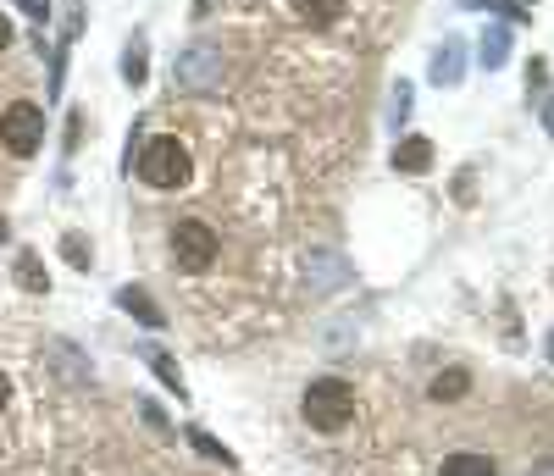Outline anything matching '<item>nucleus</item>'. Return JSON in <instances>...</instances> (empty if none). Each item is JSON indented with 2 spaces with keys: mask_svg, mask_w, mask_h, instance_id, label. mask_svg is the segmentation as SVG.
<instances>
[{
  "mask_svg": "<svg viewBox=\"0 0 554 476\" xmlns=\"http://www.w3.org/2000/svg\"><path fill=\"white\" fill-rule=\"evenodd\" d=\"M300 410L316 432H344L355 421V388L344 377H316L311 388H305Z\"/></svg>",
  "mask_w": 554,
  "mask_h": 476,
  "instance_id": "1",
  "label": "nucleus"
},
{
  "mask_svg": "<svg viewBox=\"0 0 554 476\" xmlns=\"http://www.w3.org/2000/svg\"><path fill=\"white\" fill-rule=\"evenodd\" d=\"M139 178L150 183V189H183L189 183V150H183L178 139H150L145 150H139Z\"/></svg>",
  "mask_w": 554,
  "mask_h": 476,
  "instance_id": "2",
  "label": "nucleus"
},
{
  "mask_svg": "<svg viewBox=\"0 0 554 476\" xmlns=\"http://www.w3.org/2000/svg\"><path fill=\"white\" fill-rule=\"evenodd\" d=\"M172 78H178V89H217L228 78V61H222L217 45H189L172 61Z\"/></svg>",
  "mask_w": 554,
  "mask_h": 476,
  "instance_id": "3",
  "label": "nucleus"
},
{
  "mask_svg": "<svg viewBox=\"0 0 554 476\" xmlns=\"http://www.w3.org/2000/svg\"><path fill=\"white\" fill-rule=\"evenodd\" d=\"M0 139H6V150H12V155H34L39 139H45V111H39L34 100L6 106V111H0Z\"/></svg>",
  "mask_w": 554,
  "mask_h": 476,
  "instance_id": "4",
  "label": "nucleus"
},
{
  "mask_svg": "<svg viewBox=\"0 0 554 476\" xmlns=\"http://www.w3.org/2000/svg\"><path fill=\"white\" fill-rule=\"evenodd\" d=\"M172 255H178V266H189V272H205V266L217 261V233L205 222H178L172 227Z\"/></svg>",
  "mask_w": 554,
  "mask_h": 476,
  "instance_id": "5",
  "label": "nucleus"
},
{
  "mask_svg": "<svg viewBox=\"0 0 554 476\" xmlns=\"http://www.w3.org/2000/svg\"><path fill=\"white\" fill-rule=\"evenodd\" d=\"M350 277L355 272H350V261H344L338 250H311V255H305V283H311L316 294H338Z\"/></svg>",
  "mask_w": 554,
  "mask_h": 476,
  "instance_id": "6",
  "label": "nucleus"
},
{
  "mask_svg": "<svg viewBox=\"0 0 554 476\" xmlns=\"http://www.w3.org/2000/svg\"><path fill=\"white\" fill-rule=\"evenodd\" d=\"M427 78H433L438 89H455L460 78H466V45H460V39H444L438 56H433V67H427Z\"/></svg>",
  "mask_w": 554,
  "mask_h": 476,
  "instance_id": "7",
  "label": "nucleus"
},
{
  "mask_svg": "<svg viewBox=\"0 0 554 476\" xmlns=\"http://www.w3.org/2000/svg\"><path fill=\"white\" fill-rule=\"evenodd\" d=\"M394 167L399 172H427V167H433V139H422V133L399 139L394 144Z\"/></svg>",
  "mask_w": 554,
  "mask_h": 476,
  "instance_id": "8",
  "label": "nucleus"
},
{
  "mask_svg": "<svg viewBox=\"0 0 554 476\" xmlns=\"http://www.w3.org/2000/svg\"><path fill=\"white\" fill-rule=\"evenodd\" d=\"M289 6H294V17L311 23V28H327V23L344 17V0H289Z\"/></svg>",
  "mask_w": 554,
  "mask_h": 476,
  "instance_id": "9",
  "label": "nucleus"
},
{
  "mask_svg": "<svg viewBox=\"0 0 554 476\" xmlns=\"http://www.w3.org/2000/svg\"><path fill=\"white\" fill-rule=\"evenodd\" d=\"M117 305H122V310H133V316H139V322H145V327H167V316H161V305L145 294V288H122V294H117Z\"/></svg>",
  "mask_w": 554,
  "mask_h": 476,
  "instance_id": "10",
  "label": "nucleus"
},
{
  "mask_svg": "<svg viewBox=\"0 0 554 476\" xmlns=\"http://www.w3.org/2000/svg\"><path fill=\"white\" fill-rule=\"evenodd\" d=\"M505 61H510V28H499V23H494L488 34H482V67L499 72Z\"/></svg>",
  "mask_w": 554,
  "mask_h": 476,
  "instance_id": "11",
  "label": "nucleus"
},
{
  "mask_svg": "<svg viewBox=\"0 0 554 476\" xmlns=\"http://www.w3.org/2000/svg\"><path fill=\"white\" fill-rule=\"evenodd\" d=\"M444 476H499V465L488 460V454H449Z\"/></svg>",
  "mask_w": 554,
  "mask_h": 476,
  "instance_id": "12",
  "label": "nucleus"
},
{
  "mask_svg": "<svg viewBox=\"0 0 554 476\" xmlns=\"http://www.w3.org/2000/svg\"><path fill=\"white\" fill-rule=\"evenodd\" d=\"M17 283H23L28 288V294H45V266H39V255L34 250H23V255H17Z\"/></svg>",
  "mask_w": 554,
  "mask_h": 476,
  "instance_id": "13",
  "label": "nucleus"
},
{
  "mask_svg": "<svg viewBox=\"0 0 554 476\" xmlns=\"http://www.w3.org/2000/svg\"><path fill=\"white\" fill-rule=\"evenodd\" d=\"M466 388H471L466 371H444V377H433V388H427V393H433L438 405H449V399H466Z\"/></svg>",
  "mask_w": 554,
  "mask_h": 476,
  "instance_id": "14",
  "label": "nucleus"
},
{
  "mask_svg": "<svg viewBox=\"0 0 554 476\" xmlns=\"http://www.w3.org/2000/svg\"><path fill=\"white\" fill-rule=\"evenodd\" d=\"M122 78H128L133 89H145V78H150V67H145V39H133V45H128V56H122Z\"/></svg>",
  "mask_w": 554,
  "mask_h": 476,
  "instance_id": "15",
  "label": "nucleus"
},
{
  "mask_svg": "<svg viewBox=\"0 0 554 476\" xmlns=\"http://www.w3.org/2000/svg\"><path fill=\"white\" fill-rule=\"evenodd\" d=\"M145 360H150V366H156V377H161V382H167V388H178V393H183V377H178V360H172V355H161V349H145Z\"/></svg>",
  "mask_w": 554,
  "mask_h": 476,
  "instance_id": "16",
  "label": "nucleus"
},
{
  "mask_svg": "<svg viewBox=\"0 0 554 476\" xmlns=\"http://www.w3.org/2000/svg\"><path fill=\"white\" fill-rule=\"evenodd\" d=\"M189 443H194V449H200V454H205V460H222V465H233V454H228V449H222V443H217V438H211V432H189Z\"/></svg>",
  "mask_w": 554,
  "mask_h": 476,
  "instance_id": "17",
  "label": "nucleus"
},
{
  "mask_svg": "<svg viewBox=\"0 0 554 476\" xmlns=\"http://www.w3.org/2000/svg\"><path fill=\"white\" fill-rule=\"evenodd\" d=\"M405 117H410V84L399 78V84H394V106H388V128H399Z\"/></svg>",
  "mask_w": 554,
  "mask_h": 476,
  "instance_id": "18",
  "label": "nucleus"
},
{
  "mask_svg": "<svg viewBox=\"0 0 554 476\" xmlns=\"http://www.w3.org/2000/svg\"><path fill=\"white\" fill-rule=\"evenodd\" d=\"M61 255H67L73 266H89V261H95V255H89V244H84V233H67V238H61Z\"/></svg>",
  "mask_w": 554,
  "mask_h": 476,
  "instance_id": "19",
  "label": "nucleus"
},
{
  "mask_svg": "<svg viewBox=\"0 0 554 476\" xmlns=\"http://www.w3.org/2000/svg\"><path fill=\"white\" fill-rule=\"evenodd\" d=\"M50 355H56V360H61V366H67V377H73V382H84V371H89V360H78V355H73V349H67V344H56V349H50Z\"/></svg>",
  "mask_w": 554,
  "mask_h": 476,
  "instance_id": "20",
  "label": "nucleus"
},
{
  "mask_svg": "<svg viewBox=\"0 0 554 476\" xmlns=\"http://www.w3.org/2000/svg\"><path fill=\"white\" fill-rule=\"evenodd\" d=\"M477 6H488V12L510 17V23H527V17H521V0H477Z\"/></svg>",
  "mask_w": 554,
  "mask_h": 476,
  "instance_id": "21",
  "label": "nucleus"
},
{
  "mask_svg": "<svg viewBox=\"0 0 554 476\" xmlns=\"http://www.w3.org/2000/svg\"><path fill=\"white\" fill-rule=\"evenodd\" d=\"M12 34H17V28H12V17H6V12H0V50H6V45H12Z\"/></svg>",
  "mask_w": 554,
  "mask_h": 476,
  "instance_id": "22",
  "label": "nucleus"
},
{
  "mask_svg": "<svg viewBox=\"0 0 554 476\" xmlns=\"http://www.w3.org/2000/svg\"><path fill=\"white\" fill-rule=\"evenodd\" d=\"M28 12H34V23L45 28V12H50V0H28Z\"/></svg>",
  "mask_w": 554,
  "mask_h": 476,
  "instance_id": "23",
  "label": "nucleus"
},
{
  "mask_svg": "<svg viewBox=\"0 0 554 476\" xmlns=\"http://www.w3.org/2000/svg\"><path fill=\"white\" fill-rule=\"evenodd\" d=\"M532 476H554V460H538V465H532Z\"/></svg>",
  "mask_w": 554,
  "mask_h": 476,
  "instance_id": "24",
  "label": "nucleus"
},
{
  "mask_svg": "<svg viewBox=\"0 0 554 476\" xmlns=\"http://www.w3.org/2000/svg\"><path fill=\"white\" fill-rule=\"evenodd\" d=\"M6 393H12V382H6V371H0V405H6Z\"/></svg>",
  "mask_w": 554,
  "mask_h": 476,
  "instance_id": "25",
  "label": "nucleus"
},
{
  "mask_svg": "<svg viewBox=\"0 0 554 476\" xmlns=\"http://www.w3.org/2000/svg\"><path fill=\"white\" fill-rule=\"evenodd\" d=\"M543 122H549V128H554V100H549V106H543Z\"/></svg>",
  "mask_w": 554,
  "mask_h": 476,
  "instance_id": "26",
  "label": "nucleus"
},
{
  "mask_svg": "<svg viewBox=\"0 0 554 476\" xmlns=\"http://www.w3.org/2000/svg\"><path fill=\"white\" fill-rule=\"evenodd\" d=\"M549 360H554V333H549Z\"/></svg>",
  "mask_w": 554,
  "mask_h": 476,
  "instance_id": "27",
  "label": "nucleus"
},
{
  "mask_svg": "<svg viewBox=\"0 0 554 476\" xmlns=\"http://www.w3.org/2000/svg\"><path fill=\"white\" fill-rule=\"evenodd\" d=\"M0 238H6V222H0Z\"/></svg>",
  "mask_w": 554,
  "mask_h": 476,
  "instance_id": "28",
  "label": "nucleus"
},
{
  "mask_svg": "<svg viewBox=\"0 0 554 476\" xmlns=\"http://www.w3.org/2000/svg\"><path fill=\"white\" fill-rule=\"evenodd\" d=\"M521 6H527V0H521Z\"/></svg>",
  "mask_w": 554,
  "mask_h": 476,
  "instance_id": "29",
  "label": "nucleus"
}]
</instances>
